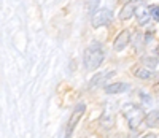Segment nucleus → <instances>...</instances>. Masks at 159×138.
<instances>
[{"instance_id": "1", "label": "nucleus", "mask_w": 159, "mask_h": 138, "mask_svg": "<svg viewBox=\"0 0 159 138\" xmlns=\"http://www.w3.org/2000/svg\"><path fill=\"white\" fill-rule=\"evenodd\" d=\"M103 59H105V54H103L102 45L99 43V41H96V43H91V45L84 49L83 62H84L86 70L94 72L96 68H99V67L102 65Z\"/></svg>"}, {"instance_id": "2", "label": "nucleus", "mask_w": 159, "mask_h": 138, "mask_svg": "<svg viewBox=\"0 0 159 138\" xmlns=\"http://www.w3.org/2000/svg\"><path fill=\"white\" fill-rule=\"evenodd\" d=\"M121 113L124 116V119L127 121L130 129H137L142 122H145V111L140 105L135 103H124L121 108Z\"/></svg>"}, {"instance_id": "3", "label": "nucleus", "mask_w": 159, "mask_h": 138, "mask_svg": "<svg viewBox=\"0 0 159 138\" xmlns=\"http://www.w3.org/2000/svg\"><path fill=\"white\" fill-rule=\"evenodd\" d=\"M84 111H86V105H84V103H78V105L73 108V111H72V114H70V119H69V124H67V129H65V138H70V136H72L75 127L78 126L80 119L83 118Z\"/></svg>"}, {"instance_id": "4", "label": "nucleus", "mask_w": 159, "mask_h": 138, "mask_svg": "<svg viewBox=\"0 0 159 138\" xmlns=\"http://www.w3.org/2000/svg\"><path fill=\"white\" fill-rule=\"evenodd\" d=\"M111 19H113V13H111V10H108V8H100V10H97V11L92 13L91 24H92V27L99 29V27H103V25L110 24Z\"/></svg>"}, {"instance_id": "5", "label": "nucleus", "mask_w": 159, "mask_h": 138, "mask_svg": "<svg viewBox=\"0 0 159 138\" xmlns=\"http://www.w3.org/2000/svg\"><path fill=\"white\" fill-rule=\"evenodd\" d=\"M116 75V72H113V70H107V72H99V73H96V76H92V79L89 81V87L91 89H94V87H99V86H102V84H107L108 82V79L110 78H113Z\"/></svg>"}, {"instance_id": "6", "label": "nucleus", "mask_w": 159, "mask_h": 138, "mask_svg": "<svg viewBox=\"0 0 159 138\" xmlns=\"http://www.w3.org/2000/svg\"><path fill=\"white\" fill-rule=\"evenodd\" d=\"M129 41H130V32L129 30H121L116 35L115 41H113V49L115 51H123L129 45Z\"/></svg>"}, {"instance_id": "7", "label": "nucleus", "mask_w": 159, "mask_h": 138, "mask_svg": "<svg viewBox=\"0 0 159 138\" xmlns=\"http://www.w3.org/2000/svg\"><path fill=\"white\" fill-rule=\"evenodd\" d=\"M135 18H137V22L139 25H147L150 24V19H151V11L150 8L147 10V7H137L135 8Z\"/></svg>"}, {"instance_id": "8", "label": "nucleus", "mask_w": 159, "mask_h": 138, "mask_svg": "<svg viewBox=\"0 0 159 138\" xmlns=\"http://www.w3.org/2000/svg\"><path fill=\"white\" fill-rule=\"evenodd\" d=\"M135 3H126L123 8H121V11H119V19L121 21H127V19H130L132 16L135 15Z\"/></svg>"}, {"instance_id": "9", "label": "nucleus", "mask_w": 159, "mask_h": 138, "mask_svg": "<svg viewBox=\"0 0 159 138\" xmlns=\"http://www.w3.org/2000/svg\"><path fill=\"white\" fill-rule=\"evenodd\" d=\"M129 89V84L126 82H115V84H108L105 86V92L107 94H121V92H126Z\"/></svg>"}, {"instance_id": "10", "label": "nucleus", "mask_w": 159, "mask_h": 138, "mask_svg": "<svg viewBox=\"0 0 159 138\" xmlns=\"http://www.w3.org/2000/svg\"><path fill=\"white\" fill-rule=\"evenodd\" d=\"M132 73H134V76H137L140 79H150V78H153V72L150 70L148 67H135V68H132Z\"/></svg>"}, {"instance_id": "11", "label": "nucleus", "mask_w": 159, "mask_h": 138, "mask_svg": "<svg viewBox=\"0 0 159 138\" xmlns=\"http://www.w3.org/2000/svg\"><path fill=\"white\" fill-rule=\"evenodd\" d=\"M145 124L148 127H159V109H153L145 118Z\"/></svg>"}, {"instance_id": "12", "label": "nucleus", "mask_w": 159, "mask_h": 138, "mask_svg": "<svg viewBox=\"0 0 159 138\" xmlns=\"http://www.w3.org/2000/svg\"><path fill=\"white\" fill-rule=\"evenodd\" d=\"M150 11H151V18L159 22V7L157 5H151L150 7Z\"/></svg>"}, {"instance_id": "13", "label": "nucleus", "mask_w": 159, "mask_h": 138, "mask_svg": "<svg viewBox=\"0 0 159 138\" xmlns=\"http://www.w3.org/2000/svg\"><path fill=\"white\" fill-rule=\"evenodd\" d=\"M151 59H153V57H145V59H143V62H145V65H147V64H148V65H151V67H154V65L157 64V60H151Z\"/></svg>"}, {"instance_id": "14", "label": "nucleus", "mask_w": 159, "mask_h": 138, "mask_svg": "<svg viewBox=\"0 0 159 138\" xmlns=\"http://www.w3.org/2000/svg\"><path fill=\"white\" fill-rule=\"evenodd\" d=\"M123 5H126V3H139V2H142V0H119Z\"/></svg>"}, {"instance_id": "15", "label": "nucleus", "mask_w": 159, "mask_h": 138, "mask_svg": "<svg viewBox=\"0 0 159 138\" xmlns=\"http://www.w3.org/2000/svg\"><path fill=\"white\" fill-rule=\"evenodd\" d=\"M142 138H156V135H154V133H147V135L142 136Z\"/></svg>"}, {"instance_id": "16", "label": "nucleus", "mask_w": 159, "mask_h": 138, "mask_svg": "<svg viewBox=\"0 0 159 138\" xmlns=\"http://www.w3.org/2000/svg\"><path fill=\"white\" fill-rule=\"evenodd\" d=\"M156 52H157V54H159V46H157V48H156Z\"/></svg>"}, {"instance_id": "17", "label": "nucleus", "mask_w": 159, "mask_h": 138, "mask_svg": "<svg viewBox=\"0 0 159 138\" xmlns=\"http://www.w3.org/2000/svg\"><path fill=\"white\" fill-rule=\"evenodd\" d=\"M156 91H157V92H159V86H156Z\"/></svg>"}]
</instances>
